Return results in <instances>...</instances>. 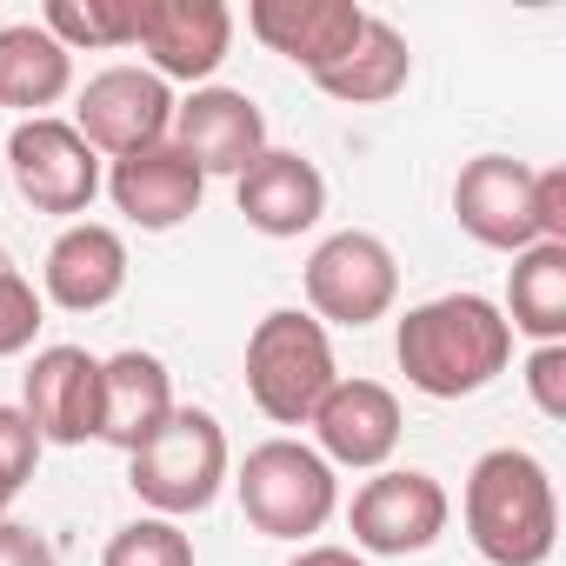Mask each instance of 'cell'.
Here are the masks:
<instances>
[{"label":"cell","mask_w":566,"mask_h":566,"mask_svg":"<svg viewBox=\"0 0 566 566\" xmlns=\"http://www.w3.org/2000/svg\"><path fill=\"white\" fill-rule=\"evenodd\" d=\"M400 374L413 394L427 400H467L480 387H493L513 360V327L486 294H440L407 307L400 334H394Z\"/></svg>","instance_id":"1"},{"label":"cell","mask_w":566,"mask_h":566,"mask_svg":"<svg viewBox=\"0 0 566 566\" xmlns=\"http://www.w3.org/2000/svg\"><path fill=\"white\" fill-rule=\"evenodd\" d=\"M460 520H467V539H473L480 559H493V566H546V553L559 539L553 473L526 447H493L467 473Z\"/></svg>","instance_id":"2"},{"label":"cell","mask_w":566,"mask_h":566,"mask_svg":"<svg viewBox=\"0 0 566 566\" xmlns=\"http://www.w3.org/2000/svg\"><path fill=\"white\" fill-rule=\"evenodd\" d=\"M334 380H340L334 340H327V327H321L314 314L273 307V314L247 334V394H253V407H260L273 427H307Z\"/></svg>","instance_id":"3"},{"label":"cell","mask_w":566,"mask_h":566,"mask_svg":"<svg viewBox=\"0 0 566 566\" xmlns=\"http://www.w3.org/2000/svg\"><path fill=\"white\" fill-rule=\"evenodd\" d=\"M233 493H240V513L253 520V533L266 539H307L334 520L340 506V480L334 467L307 447V440H260L240 473H233Z\"/></svg>","instance_id":"4"},{"label":"cell","mask_w":566,"mask_h":566,"mask_svg":"<svg viewBox=\"0 0 566 566\" xmlns=\"http://www.w3.org/2000/svg\"><path fill=\"white\" fill-rule=\"evenodd\" d=\"M127 486L160 513V520H187L207 513L227 486V433L207 407H174L167 427L127 453Z\"/></svg>","instance_id":"5"},{"label":"cell","mask_w":566,"mask_h":566,"mask_svg":"<svg viewBox=\"0 0 566 566\" xmlns=\"http://www.w3.org/2000/svg\"><path fill=\"white\" fill-rule=\"evenodd\" d=\"M400 301V260L380 233H327L314 253H307V307L314 321L327 327H374L387 321Z\"/></svg>","instance_id":"6"},{"label":"cell","mask_w":566,"mask_h":566,"mask_svg":"<svg viewBox=\"0 0 566 566\" xmlns=\"http://www.w3.org/2000/svg\"><path fill=\"white\" fill-rule=\"evenodd\" d=\"M453 520V500L433 473L420 467H380L354 506H347V526H354V546L360 553H380V559H407V553H427Z\"/></svg>","instance_id":"7"},{"label":"cell","mask_w":566,"mask_h":566,"mask_svg":"<svg viewBox=\"0 0 566 566\" xmlns=\"http://www.w3.org/2000/svg\"><path fill=\"white\" fill-rule=\"evenodd\" d=\"M74 134L94 147V154H147L174 134V94L160 74L147 67H107L81 87V107H74Z\"/></svg>","instance_id":"8"},{"label":"cell","mask_w":566,"mask_h":566,"mask_svg":"<svg viewBox=\"0 0 566 566\" xmlns=\"http://www.w3.org/2000/svg\"><path fill=\"white\" fill-rule=\"evenodd\" d=\"M8 167L34 213H87L101 193V154L74 134V120H54V114L14 127Z\"/></svg>","instance_id":"9"},{"label":"cell","mask_w":566,"mask_h":566,"mask_svg":"<svg viewBox=\"0 0 566 566\" xmlns=\"http://www.w3.org/2000/svg\"><path fill=\"white\" fill-rule=\"evenodd\" d=\"M134 48L160 81H207L233 48L227 0H134Z\"/></svg>","instance_id":"10"},{"label":"cell","mask_w":566,"mask_h":566,"mask_svg":"<svg viewBox=\"0 0 566 566\" xmlns=\"http://www.w3.org/2000/svg\"><path fill=\"white\" fill-rule=\"evenodd\" d=\"M453 220L493 247V253H526L539 247V213H533V167L513 154H480L453 180Z\"/></svg>","instance_id":"11"},{"label":"cell","mask_w":566,"mask_h":566,"mask_svg":"<svg viewBox=\"0 0 566 566\" xmlns=\"http://www.w3.org/2000/svg\"><path fill=\"white\" fill-rule=\"evenodd\" d=\"M21 413L41 447H81L101 433V360L87 347H41L21 380Z\"/></svg>","instance_id":"12"},{"label":"cell","mask_w":566,"mask_h":566,"mask_svg":"<svg viewBox=\"0 0 566 566\" xmlns=\"http://www.w3.org/2000/svg\"><path fill=\"white\" fill-rule=\"evenodd\" d=\"M174 147L200 174L240 180L266 154V114L240 87H193L187 101H174Z\"/></svg>","instance_id":"13"},{"label":"cell","mask_w":566,"mask_h":566,"mask_svg":"<svg viewBox=\"0 0 566 566\" xmlns=\"http://www.w3.org/2000/svg\"><path fill=\"white\" fill-rule=\"evenodd\" d=\"M247 28H253L260 48H273L280 61H294L321 81L334 61L354 54V41L367 28V8L360 0H253Z\"/></svg>","instance_id":"14"},{"label":"cell","mask_w":566,"mask_h":566,"mask_svg":"<svg viewBox=\"0 0 566 566\" xmlns=\"http://www.w3.org/2000/svg\"><path fill=\"white\" fill-rule=\"evenodd\" d=\"M314 453L327 467H354V473H380L400 447V400L380 380H334L327 400L314 407Z\"/></svg>","instance_id":"15"},{"label":"cell","mask_w":566,"mask_h":566,"mask_svg":"<svg viewBox=\"0 0 566 566\" xmlns=\"http://www.w3.org/2000/svg\"><path fill=\"white\" fill-rule=\"evenodd\" d=\"M233 200H240V213H247L253 233H266V240H301V233L327 213V180H321V167H314L307 154L266 147V154L233 180Z\"/></svg>","instance_id":"16"},{"label":"cell","mask_w":566,"mask_h":566,"mask_svg":"<svg viewBox=\"0 0 566 566\" xmlns=\"http://www.w3.org/2000/svg\"><path fill=\"white\" fill-rule=\"evenodd\" d=\"M107 193H114V207H120L134 227H147V233H174L180 220H193V213H200L207 174H200L174 140H160V147H147V154L114 160Z\"/></svg>","instance_id":"17"},{"label":"cell","mask_w":566,"mask_h":566,"mask_svg":"<svg viewBox=\"0 0 566 566\" xmlns=\"http://www.w3.org/2000/svg\"><path fill=\"white\" fill-rule=\"evenodd\" d=\"M41 287L54 307L67 314H101L107 301H120L127 287V240L101 220H74L54 247H48V266H41Z\"/></svg>","instance_id":"18"},{"label":"cell","mask_w":566,"mask_h":566,"mask_svg":"<svg viewBox=\"0 0 566 566\" xmlns=\"http://www.w3.org/2000/svg\"><path fill=\"white\" fill-rule=\"evenodd\" d=\"M174 407H180V400H174L167 360H154V354H140V347L101 360V433H94V440H107V447H120V453H140V447L167 427Z\"/></svg>","instance_id":"19"},{"label":"cell","mask_w":566,"mask_h":566,"mask_svg":"<svg viewBox=\"0 0 566 566\" xmlns=\"http://www.w3.org/2000/svg\"><path fill=\"white\" fill-rule=\"evenodd\" d=\"M67 87H74V54H67L41 21L0 28V107L41 120Z\"/></svg>","instance_id":"20"},{"label":"cell","mask_w":566,"mask_h":566,"mask_svg":"<svg viewBox=\"0 0 566 566\" xmlns=\"http://www.w3.org/2000/svg\"><path fill=\"white\" fill-rule=\"evenodd\" d=\"M407 74H413V54H407L400 28H387V21H374V14H367V28H360L354 54H347V61H334L314 87H321V94H334L340 107H380V101H394V94L407 87Z\"/></svg>","instance_id":"21"},{"label":"cell","mask_w":566,"mask_h":566,"mask_svg":"<svg viewBox=\"0 0 566 566\" xmlns=\"http://www.w3.org/2000/svg\"><path fill=\"white\" fill-rule=\"evenodd\" d=\"M506 327L526 340H566V247L539 240L526 253H513L506 273Z\"/></svg>","instance_id":"22"},{"label":"cell","mask_w":566,"mask_h":566,"mask_svg":"<svg viewBox=\"0 0 566 566\" xmlns=\"http://www.w3.org/2000/svg\"><path fill=\"white\" fill-rule=\"evenodd\" d=\"M41 28L81 54V48H134V0H48Z\"/></svg>","instance_id":"23"},{"label":"cell","mask_w":566,"mask_h":566,"mask_svg":"<svg viewBox=\"0 0 566 566\" xmlns=\"http://www.w3.org/2000/svg\"><path fill=\"white\" fill-rule=\"evenodd\" d=\"M101 566H193V539L180 533V520L147 513V520H127V526L107 539Z\"/></svg>","instance_id":"24"},{"label":"cell","mask_w":566,"mask_h":566,"mask_svg":"<svg viewBox=\"0 0 566 566\" xmlns=\"http://www.w3.org/2000/svg\"><path fill=\"white\" fill-rule=\"evenodd\" d=\"M41 294H34V280L14 266V253L0 247V360H14V354H28L34 347V334H41Z\"/></svg>","instance_id":"25"},{"label":"cell","mask_w":566,"mask_h":566,"mask_svg":"<svg viewBox=\"0 0 566 566\" xmlns=\"http://www.w3.org/2000/svg\"><path fill=\"white\" fill-rule=\"evenodd\" d=\"M41 467V433L21 407H0V480L8 486H28Z\"/></svg>","instance_id":"26"},{"label":"cell","mask_w":566,"mask_h":566,"mask_svg":"<svg viewBox=\"0 0 566 566\" xmlns=\"http://www.w3.org/2000/svg\"><path fill=\"white\" fill-rule=\"evenodd\" d=\"M526 394L546 420H566V340H546L526 354Z\"/></svg>","instance_id":"27"},{"label":"cell","mask_w":566,"mask_h":566,"mask_svg":"<svg viewBox=\"0 0 566 566\" xmlns=\"http://www.w3.org/2000/svg\"><path fill=\"white\" fill-rule=\"evenodd\" d=\"M533 213H539V240L566 247V167H539L533 174Z\"/></svg>","instance_id":"28"},{"label":"cell","mask_w":566,"mask_h":566,"mask_svg":"<svg viewBox=\"0 0 566 566\" xmlns=\"http://www.w3.org/2000/svg\"><path fill=\"white\" fill-rule=\"evenodd\" d=\"M0 566H61L54 539L21 526V520H0Z\"/></svg>","instance_id":"29"},{"label":"cell","mask_w":566,"mask_h":566,"mask_svg":"<svg viewBox=\"0 0 566 566\" xmlns=\"http://www.w3.org/2000/svg\"><path fill=\"white\" fill-rule=\"evenodd\" d=\"M287 566H367V559H360L354 546H301Z\"/></svg>","instance_id":"30"},{"label":"cell","mask_w":566,"mask_h":566,"mask_svg":"<svg viewBox=\"0 0 566 566\" xmlns=\"http://www.w3.org/2000/svg\"><path fill=\"white\" fill-rule=\"evenodd\" d=\"M14 493H21V486H8V480H0V520H8V506H14Z\"/></svg>","instance_id":"31"}]
</instances>
